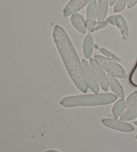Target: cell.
<instances>
[{
    "mask_svg": "<svg viewBox=\"0 0 137 152\" xmlns=\"http://www.w3.org/2000/svg\"><path fill=\"white\" fill-rule=\"evenodd\" d=\"M52 36L71 80L79 90L86 93L89 86L85 77L82 61L66 31L61 26L57 25L54 28Z\"/></svg>",
    "mask_w": 137,
    "mask_h": 152,
    "instance_id": "obj_1",
    "label": "cell"
},
{
    "mask_svg": "<svg viewBox=\"0 0 137 152\" xmlns=\"http://www.w3.org/2000/svg\"><path fill=\"white\" fill-rule=\"evenodd\" d=\"M117 96L112 93H102L77 95L67 96L60 100V104L65 107L100 106L106 105L114 102Z\"/></svg>",
    "mask_w": 137,
    "mask_h": 152,
    "instance_id": "obj_2",
    "label": "cell"
},
{
    "mask_svg": "<svg viewBox=\"0 0 137 152\" xmlns=\"http://www.w3.org/2000/svg\"><path fill=\"white\" fill-rule=\"evenodd\" d=\"M109 25L115 26L119 29L122 39L127 40L129 37V27L125 19L121 15H112L96 26L95 31H99Z\"/></svg>",
    "mask_w": 137,
    "mask_h": 152,
    "instance_id": "obj_3",
    "label": "cell"
},
{
    "mask_svg": "<svg viewBox=\"0 0 137 152\" xmlns=\"http://www.w3.org/2000/svg\"><path fill=\"white\" fill-rule=\"evenodd\" d=\"M94 59L109 75L120 79L127 77L124 68L117 61L100 55H96Z\"/></svg>",
    "mask_w": 137,
    "mask_h": 152,
    "instance_id": "obj_4",
    "label": "cell"
},
{
    "mask_svg": "<svg viewBox=\"0 0 137 152\" xmlns=\"http://www.w3.org/2000/svg\"><path fill=\"white\" fill-rule=\"evenodd\" d=\"M102 123L105 127L120 132L130 133L135 130L132 124L116 118H104L102 119Z\"/></svg>",
    "mask_w": 137,
    "mask_h": 152,
    "instance_id": "obj_5",
    "label": "cell"
},
{
    "mask_svg": "<svg viewBox=\"0 0 137 152\" xmlns=\"http://www.w3.org/2000/svg\"><path fill=\"white\" fill-rule=\"evenodd\" d=\"M89 64L100 88L104 91H107L109 88V83L108 75L106 74L105 70L99 66L94 59L90 58Z\"/></svg>",
    "mask_w": 137,
    "mask_h": 152,
    "instance_id": "obj_6",
    "label": "cell"
},
{
    "mask_svg": "<svg viewBox=\"0 0 137 152\" xmlns=\"http://www.w3.org/2000/svg\"><path fill=\"white\" fill-rule=\"evenodd\" d=\"M97 20V3L96 0L92 1L88 5L86 9V23L89 32H94Z\"/></svg>",
    "mask_w": 137,
    "mask_h": 152,
    "instance_id": "obj_7",
    "label": "cell"
},
{
    "mask_svg": "<svg viewBox=\"0 0 137 152\" xmlns=\"http://www.w3.org/2000/svg\"><path fill=\"white\" fill-rule=\"evenodd\" d=\"M82 66H83L85 77H86V80L88 85L89 86V88L94 94H98L100 90V86L98 83V81L96 79L94 73H93L91 67H90V64L84 59H82Z\"/></svg>",
    "mask_w": 137,
    "mask_h": 152,
    "instance_id": "obj_8",
    "label": "cell"
},
{
    "mask_svg": "<svg viewBox=\"0 0 137 152\" xmlns=\"http://www.w3.org/2000/svg\"><path fill=\"white\" fill-rule=\"evenodd\" d=\"M92 0H70L63 10L64 17H69L82 10Z\"/></svg>",
    "mask_w": 137,
    "mask_h": 152,
    "instance_id": "obj_9",
    "label": "cell"
},
{
    "mask_svg": "<svg viewBox=\"0 0 137 152\" xmlns=\"http://www.w3.org/2000/svg\"><path fill=\"white\" fill-rule=\"evenodd\" d=\"M70 21L74 28L78 32L82 34H85L86 33L88 29L86 21H84L83 16L80 13H76L74 14L71 15Z\"/></svg>",
    "mask_w": 137,
    "mask_h": 152,
    "instance_id": "obj_10",
    "label": "cell"
},
{
    "mask_svg": "<svg viewBox=\"0 0 137 152\" xmlns=\"http://www.w3.org/2000/svg\"><path fill=\"white\" fill-rule=\"evenodd\" d=\"M110 0H98L97 4V21L101 23L105 20L107 15Z\"/></svg>",
    "mask_w": 137,
    "mask_h": 152,
    "instance_id": "obj_11",
    "label": "cell"
},
{
    "mask_svg": "<svg viewBox=\"0 0 137 152\" xmlns=\"http://www.w3.org/2000/svg\"><path fill=\"white\" fill-rule=\"evenodd\" d=\"M107 75L109 87L110 88L111 90L114 92V94H115V95H116L117 97L123 98L124 96V89H123L122 86H121V84L120 83L117 79L114 77V76L109 74Z\"/></svg>",
    "mask_w": 137,
    "mask_h": 152,
    "instance_id": "obj_12",
    "label": "cell"
},
{
    "mask_svg": "<svg viewBox=\"0 0 137 152\" xmlns=\"http://www.w3.org/2000/svg\"><path fill=\"white\" fill-rule=\"evenodd\" d=\"M93 48H94V39L90 34H88L84 37L82 45V50L85 58L86 59H90L91 57Z\"/></svg>",
    "mask_w": 137,
    "mask_h": 152,
    "instance_id": "obj_13",
    "label": "cell"
},
{
    "mask_svg": "<svg viewBox=\"0 0 137 152\" xmlns=\"http://www.w3.org/2000/svg\"><path fill=\"white\" fill-rule=\"evenodd\" d=\"M125 108H127L125 100L123 98L118 99L112 107V114L115 118H118L119 116H121L122 114L125 112Z\"/></svg>",
    "mask_w": 137,
    "mask_h": 152,
    "instance_id": "obj_14",
    "label": "cell"
},
{
    "mask_svg": "<svg viewBox=\"0 0 137 152\" xmlns=\"http://www.w3.org/2000/svg\"><path fill=\"white\" fill-rule=\"evenodd\" d=\"M137 118V104L133 107L128 108L120 116V119L122 121H130Z\"/></svg>",
    "mask_w": 137,
    "mask_h": 152,
    "instance_id": "obj_15",
    "label": "cell"
},
{
    "mask_svg": "<svg viewBox=\"0 0 137 152\" xmlns=\"http://www.w3.org/2000/svg\"><path fill=\"white\" fill-rule=\"evenodd\" d=\"M98 49V50L100 51V52L102 53V55L105 56V57H106V58L113 59V60L116 61L117 62L121 61V59H120L119 56H116V54H114V53H112V51H109L108 50H107V49H106L105 48H100Z\"/></svg>",
    "mask_w": 137,
    "mask_h": 152,
    "instance_id": "obj_16",
    "label": "cell"
},
{
    "mask_svg": "<svg viewBox=\"0 0 137 152\" xmlns=\"http://www.w3.org/2000/svg\"><path fill=\"white\" fill-rule=\"evenodd\" d=\"M126 107L128 109L133 107L136 104H137V91H134L126 99Z\"/></svg>",
    "mask_w": 137,
    "mask_h": 152,
    "instance_id": "obj_17",
    "label": "cell"
},
{
    "mask_svg": "<svg viewBox=\"0 0 137 152\" xmlns=\"http://www.w3.org/2000/svg\"><path fill=\"white\" fill-rule=\"evenodd\" d=\"M128 1H129V0H117L114 7V12L116 13L121 12L124 9Z\"/></svg>",
    "mask_w": 137,
    "mask_h": 152,
    "instance_id": "obj_18",
    "label": "cell"
},
{
    "mask_svg": "<svg viewBox=\"0 0 137 152\" xmlns=\"http://www.w3.org/2000/svg\"><path fill=\"white\" fill-rule=\"evenodd\" d=\"M130 81L132 85L137 87V62L135 67H134L130 76Z\"/></svg>",
    "mask_w": 137,
    "mask_h": 152,
    "instance_id": "obj_19",
    "label": "cell"
},
{
    "mask_svg": "<svg viewBox=\"0 0 137 152\" xmlns=\"http://www.w3.org/2000/svg\"><path fill=\"white\" fill-rule=\"evenodd\" d=\"M137 4V0H129V1H128V4H127V7L128 8H132L133 7H135V5Z\"/></svg>",
    "mask_w": 137,
    "mask_h": 152,
    "instance_id": "obj_20",
    "label": "cell"
},
{
    "mask_svg": "<svg viewBox=\"0 0 137 152\" xmlns=\"http://www.w3.org/2000/svg\"><path fill=\"white\" fill-rule=\"evenodd\" d=\"M117 1V0H110V5H115Z\"/></svg>",
    "mask_w": 137,
    "mask_h": 152,
    "instance_id": "obj_21",
    "label": "cell"
},
{
    "mask_svg": "<svg viewBox=\"0 0 137 152\" xmlns=\"http://www.w3.org/2000/svg\"><path fill=\"white\" fill-rule=\"evenodd\" d=\"M45 152H60V151L56 150H49L46 151Z\"/></svg>",
    "mask_w": 137,
    "mask_h": 152,
    "instance_id": "obj_22",
    "label": "cell"
},
{
    "mask_svg": "<svg viewBox=\"0 0 137 152\" xmlns=\"http://www.w3.org/2000/svg\"><path fill=\"white\" fill-rule=\"evenodd\" d=\"M135 138L136 140H137V134H136V135H135Z\"/></svg>",
    "mask_w": 137,
    "mask_h": 152,
    "instance_id": "obj_23",
    "label": "cell"
},
{
    "mask_svg": "<svg viewBox=\"0 0 137 152\" xmlns=\"http://www.w3.org/2000/svg\"><path fill=\"white\" fill-rule=\"evenodd\" d=\"M135 125H136V126H137V120H136V121L135 122Z\"/></svg>",
    "mask_w": 137,
    "mask_h": 152,
    "instance_id": "obj_24",
    "label": "cell"
}]
</instances>
